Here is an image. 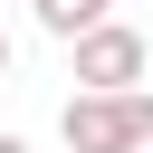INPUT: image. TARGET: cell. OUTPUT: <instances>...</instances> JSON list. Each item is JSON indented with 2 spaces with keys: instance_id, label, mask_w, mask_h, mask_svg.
<instances>
[{
  "instance_id": "1",
  "label": "cell",
  "mask_w": 153,
  "mask_h": 153,
  "mask_svg": "<svg viewBox=\"0 0 153 153\" xmlns=\"http://www.w3.org/2000/svg\"><path fill=\"white\" fill-rule=\"evenodd\" d=\"M57 134L76 153H143L153 143V96L143 86H76L67 115H57Z\"/></svg>"
},
{
  "instance_id": "2",
  "label": "cell",
  "mask_w": 153,
  "mask_h": 153,
  "mask_svg": "<svg viewBox=\"0 0 153 153\" xmlns=\"http://www.w3.org/2000/svg\"><path fill=\"white\" fill-rule=\"evenodd\" d=\"M67 48H76V86H143V76H153V38L124 29V19H96V29H76Z\"/></svg>"
},
{
  "instance_id": "3",
  "label": "cell",
  "mask_w": 153,
  "mask_h": 153,
  "mask_svg": "<svg viewBox=\"0 0 153 153\" xmlns=\"http://www.w3.org/2000/svg\"><path fill=\"white\" fill-rule=\"evenodd\" d=\"M29 10H38V29H48V38H76V29L115 19V0H29Z\"/></svg>"
},
{
  "instance_id": "4",
  "label": "cell",
  "mask_w": 153,
  "mask_h": 153,
  "mask_svg": "<svg viewBox=\"0 0 153 153\" xmlns=\"http://www.w3.org/2000/svg\"><path fill=\"white\" fill-rule=\"evenodd\" d=\"M0 153H29V143H19V134H0Z\"/></svg>"
},
{
  "instance_id": "5",
  "label": "cell",
  "mask_w": 153,
  "mask_h": 153,
  "mask_svg": "<svg viewBox=\"0 0 153 153\" xmlns=\"http://www.w3.org/2000/svg\"><path fill=\"white\" fill-rule=\"evenodd\" d=\"M0 76H10V29H0Z\"/></svg>"
},
{
  "instance_id": "6",
  "label": "cell",
  "mask_w": 153,
  "mask_h": 153,
  "mask_svg": "<svg viewBox=\"0 0 153 153\" xmlns=\"http://www.w3.org/2000/svg\"><path fill=\"white\" fill-rule=\"evenodd\" d=\"M143 153H153V143H143Z\"/></svg>"
},
{
  "instance_id": "7",
  "label": "cell",
  "mask_w": 153,
  "mask_h": 153,
  "mask_svg": "<svg viewBox=\"0 0 153 153\" xmlns=\"http://www.w3.org/2000/svg\"><path fill=\"white\" fill-rule=\"evenodd\" d=\"M67 153H76V143H67Z\"/></svg>"
}]
</instances>
